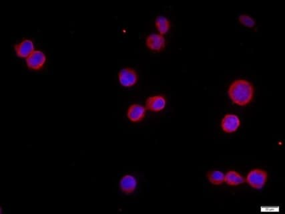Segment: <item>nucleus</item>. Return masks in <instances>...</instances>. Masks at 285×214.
<instances>
[{
	"label": "nucleus",
	"mask_w": 285,
	"mask_h": 214,
	"mask_svg": "<svg viewBox=\"0 0 285 214\" xmlns=\"http://www.w3.org/2000/svg\"><path fill=\"white\" fill-rule=\"evenodd\" d=\"M238 20H239L240 24L244 25V26L247 27V28H252L255 26V21L252 19L251 16L246 15V14H242L238 17Z\"/></svg>",
	"instance_id": "nucleus-14"
},
{
	"label": "nucleus",
	"mask_w": 285,
	"mask_h": 214,
	"mask_svg": "<svg viewBox=\"0 0 285 214\" xmlns=\"http://www.w3.org/2000/svg\"><path fill=\"white\" fill-rule=\"evenodd\" d=\"M268 178L266 171L256 168L249 171L245 181L254 190H261L266 185Z\"/></svg>",
	"instance_id": "nucleus-2"
},
{
	"label": "nucleus",
	"mask_w": 285,
	"mask_h": 214,
	"mask_svg": "<svg viewBox=\"0 0 285 214\" xmlns=\"http://www.w3.org/2000/svg\"><path fill=\"white\" fill-rule=\"evenodd\" d=\"M146 44L151 51L160 52L165 48L166 40L163 35L152 34L147 37Z\"/></svg>",
	"instance_id": "nucleus-10"
},
{
	"label": "nucleus",
	"mask_w": 285,
	"mask_h": 214,
	"mask_svg": "<svg viewBox=\"0 0 285 214\" xmlns=\"http://www.w3.org/2000/svg\"><path fill=\"white\" fill-rule=\"evenodd\" d=\"M45 54L41 51H34L26 59V66L32 71L42 70L46 62Z\"/></svg>",
	"instance_id": "nucleus-4"
},
{
	"label": "nucleus",
	"mask_w": 285,
	"mask_h": 214,
	"mask_svg": "<svg viewBox=\"0 0 285 214\" xmlns=\"http://www.w3.org/2000/svg\"><path fill=\"white\" fill-rule=\"evenodd\" d=\"M240 126V120L237 115L227 114L224 116L221 121V128L224 133L230 134L235 133Z\"/></svg>",
	"instance_id": "nucleus-5"
},
{
	"label": "nucleus",
	"mask_w": 285,
	"mask_h": 214,
	"mask_svg": "<svg viewBox=\"0 0 285 214\" xmlns=\"http://www.w3.org/2000/svg\"><path fill=\"white\" fill-rule=\"evenodd\" d=\"M14 51L17 57L26 59L34 51V45L31 40L25 39L14 45Z\"/></svg>",
	"instance_id": "nucleus-8"
},
{
	"label": "nucleus",
	"mask_w": 285,
	"mask_h": 214,
	"mask_svg": "<svg viewBox=\"0 0 285 214\" xmlns=\"http://www.w3.org/2000/svg\"><path fill=\"white\" fill-rule=\"evenodd\" d=\"M167 99L163 95L150 96L146 101V108L151 112H159L165 109Z\"/></svg>",
	"instance_id": "nucleus-6"
},
{
	"label": "nucleus",
	"mask_w": 285,
	"mask_h": 214,
	"mask_svg": "<svg viewBox=\"0 0 285 214\" xmlns=\"http://www.w3.org/2000/svg\"><path fill=\"white\" fill-rule=\"evenodd\" d=\"M254 85L249 80L237 79L230 85L228 94L231 101L240 107L250 104L254 99Z\"/></svg>",
	"instance_id": "nucleus-1"
},
{
	"label": "nucleus",
	"mask_w": 285,
	"mask_h": 214,
	"mask_svg": "<svg viewBox=\"0 0 285 214\" xmlns=\"http://www.w3.org/2000/svg\"><path fill=\"white\" fill-rule=\"evenodd\" d=\"M118 80L120 85L126 88H131L138 81V74L132 68H124L118 72Z\"/></svg>",
	"instance_id": "nucleus-3"
},
{
	"label": "nucleus",
	"mask_w": 285,
	"mask_h": 214,
	"mask_svg": "<svg viewBox=\"0 0 285 214\" xmlns=\"http://www.w3.org/2000/svg\"><path fill=\"white\" fill-rule=\"evenodd\" d=\"M225 174L218 170H211L207 173L208 181L214 185H220L224 183Z\"/></svg>",
	"instance_id": "nucleus-12"
},
{
	"label": "nucleus",
	"mask_w": 285,
	"mask_h": 214,
	"mask_svg": "<svg viewBox=\"0 0 285 214\" xmlns=\"http://www.w3.org/2000/svg\"><path fill=\"white\" fill-rule=\"evenodd\" d=\"M245 180L243 176L235 170L227 171L224 176V183H227L229 186L236 187L243 184Z\"/></svg>",
	"instance_id": "nucleus-11"
},
{
	"label": "nucleus",
	"mask_w": 285,
	"mask_h": 214,
	"mask_svg": "<svg viewBox=\"0 0 285 214\" xmlns=\"http://www.w3.org/2000/svg\"><path fill=\"white\" fill-rule=\"evenodd\" d=\"M155 25L160 35H166L170 28V21L163 16H159L156 18Z\"/></svg>",
	"instance_id": "nucleus-13"
},
{
	"label": "nucleus",
	"mask_w": 285,
	"mask_h": 214,
	"mask_svg": "<svg viewBox=\"0 0 285 214\" xmlns=\"http://www.w3.org/2000/svg\"><path fill=\"white\" fill-rule=\"evenodd\" d=\"M138 181L136 178L133 175H125L121 178L120 189L126 195H131L136 190Z\"/></svg>",
	"instance_id": "nucleus-9"
},
{
	"label": "nucleus",
	"mask_w": 285,
	"mask_h": 214,
	"mask_svg": "<svg viewBox=\"0 0 285 214\" xmlns=\"http://www.w3.org/2000/svg\"><path fill=\"white\" fill-rule=\"evenodd\" d=\"M147 114V108L142 105L133 104L128 107L126 115L131 122L137 123L143 121Z\"/></svg>",
	"instance_id": "nucleus-7"
}]
</instances>
